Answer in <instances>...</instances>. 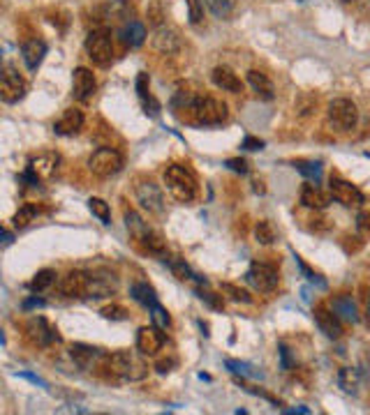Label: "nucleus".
<instances>
[{"mask_svg": "<svg viewBox=\"0 0 370 415\" xmlns=\"http://www.w3.org/2000/svg\"><path fill=\"white\" fill-rule=\"evenodd\" d=\"M171 109L181 120L197 124V127H211L227 120V104L218 102L213 97H197L193 93H178L171 100Z\"/></svg>", "mask_w": 370, "mask_h": 415, "instance_id": "obj_1", "label": "nucleus"}, {"mask_svg": "<svg viewBox=\"0 0 370 415\" xmlns=\"http://www.w3.org/2000/svg\"><path fill=\"white\" fill-rule=\"evenodd\" d=\"M164 185H167V192L181 203H190V201L197 199V192H200V185H197L195 173L190 169H185L181 164H171L164 171Z\"/></svg>", "mask_w": 370, "mask_h": 415, "instance_id": "obj_2", "label": "nucleus"}, {"mask_svg": "<svg viewBox=\"0 0 370 415\" xmlns=\"http://www.w3.org/2000/svg\"><path fill=\"white\" fill-rule=\"evenodd\" d=\"M105 369L121 380H141L148 374V367L130 351H118L112 353V356H105Z\"/></svg>", "mask_w": 370, "mask_h": 415, "instance_id": "obj_3", "label": "nucleus"}, {"mask_svg": "<svg viewBox=\"0 0 370 415\" xmlns=\"http://www.w3.org/2000/svg\"><path fill=\"white\" fill-rule=\"evenodd\" d=\"M125 224H127V231L132 233V238L139 242L148 254H153V256L167 254V242H164V238L155 231V228H150L136 212H132V210L125 212Z\"/></svg>", "mask_w": 370, "mask_h": 415, "instance_id": "obj_4", "label": "nucleus"}, {"mask_svg": "<svg viewBox=\"0 0 370 415\" xmlns=\"http://www.w3.org/2000/svg\"><path fill=\"white\" fill-rule=\"evenodd\" d=\"M86 53L98 67H107L109 62L114 60V42H112V33L100 28V30H93L86 39Z\"/></svg>", "mask_w": 370, "mask_h": 415, "instance_id": "obj_5", "label": "nucleus"}, {"mask_svg": "<svg viewBox=\"0 0 370 415\" xmlns=\"http://www.w3.org/2000/svg\"><path fill=\"white\" fill-rule=\"evenodd\" d=\"M26 93H28V83L19 74V69L5 65L3 76H0V100L5 104H17L24 100Z\"/></svg>", "mask_w": 370, "mask_h": 415, "instance_id": "obj_6", "label": "nucleus"}, {"mask_svg": "<svg viewBox=\"0 0 370 415\" xmlns=\"http://www.w3.org/2000/svg\"><path fill=\"white\" fill-rule=\"evenodd\" d=\"M123 169V155L114 148H100L95 150L88 159V171L98 178H112Z\"/></svg>", "mask_w": 370, "mask_h": 415, "instance_id": "obj_7", "label": "nucleus"}, {"mask_svg": "<svg viewBox=\"0 0 370 415\" xmlns=\"http://www.w3.org/2000/svg\"><path fill=\"white\" fill-rule=\"evenodd\" d=\"M88 282H86V297H93V300H100V297H109L118 290V277H116L112 270L107 268H98L93 273H86Z\"/></svg>", "mask_w": 370, "mask_h": 415, "instance_id": "obj_8", "label": "nucleus"}, {"mask_svg": "<svg viewBox=\"0 0 370 415\" xmlns=\"http://www.w3.org/2000/svg\"><path fill=\"white\" fill-rule=\"evenodd\" d=\"M58 164H60V157L56 152H42V155L30 159L28 169H26L21 180L24 183H30V185H39V180L53 178V173L58 171Z\"/></svg>", "mask_w": 370, "mask_h": 415, "instance_id": "obj_9", "label": "nucleus"}, {"mask_svg": "<svg viewBox=\"0 0 370 415\" xmlns=\"http://www.w3.org/2000/svg\"><path fill=\"white\" fill-rule=\"evenodd\" d=\"M356 120H359V109L352 100H333L328 104V122L333 124L335 129L340 131H347V129H354L356 127Z\"/></svg>", "mask_w": 370, "mask_h": 415, "instance_id": "obj_10", "label": "nucleus"}, {"mask_svg": "<svg viewBox=\"0 0 370 415\" xmlns=\"http://www.w3.org/2000/svg\"><path fill=\"white\" fill-rule=\"evenodd\" d=\"M245 282L259 293H271V290H276L280 277L278 270L269 266V263H252L250 270L245 273Z\"/></svg>", "mask_w": 370, "mask_h": 415, "instance_id": "obj_11", "label": "nucleus"}, {"mask_svg": "<svg viewBox=\"0 0 370 415\" xmlns=\"http://www.w3.org/2000/svg\"><path fill=\"white\" fill-rule=\"evenodd\" d=\"M328 192H331L333 201H338V203L345 208H359L363 203V194L359 187L347 183V180H342V178H331Z\"/></svg>", "mask_w": 370, "mask_h": 415, "instance_id": "obj_12", "label": "nucleus"}, {"mask_svg": "<svg viewBox=\"0 0 370 415\" xmlns=\"http://www.w3.org/2000/svg\"><path fill=\"white\" fill-rule=\"evenodd\" d=\"M164 342H167V337H164L162 328H157V325H143L136 332V349L143 356H155L164 346Z\"/></svg>", "mask_w": 370, "mask_h": 415, "instance_id": "obj_13", "label": "nucleus"}, {"mask_svg": "<svg viewBox=\"0 0 370 415\" xmlns=\"http://www.w3.org/2000/svg\"><path fill=\"white\" fill-rule=\"evenodd\" d=\"M28 337L33 339V344L42 346V349H46V346H53V344H60L58 330L53 328V325H49V321L42 318V316L33 318V321L28 323Z\"/></svg>", "mask_w": 370, "mask_h": 415, "instance_id": "obj_14", "label": "nucleus"}, {"mask_svg": "<svg viewBox=\"0 0 370 415\" xmlns=\"http://www.w3.org/2000/svg\"><path fill=\"white\" fill-rule=\"evenodd\" d=\"M98 90V81H95V74L88 67H77L72 76V95L77 97L79 102H88Z\"/></svg>", "mask_w": 370, "mask_h": 415, "instance_id": "obj_15", "label": "nucleus"}, {"mask_svg": "<svg viewBox=\"0 0 370 415\" xmlns=\"http://www.w3.org/2000/svg\"><path fill=\"white\" fill-rule=\"evenodd\" d=\"M136 201H139L141 208H146L148 212L160 214L164 210L162 190L155 183H141V185H136Z\"/></svg>", "mask_w": 370, "mask_h": 415, "instance_id": "obj_16", "label": "nucleus"}, {"mask_svg": "<svg viewBox=\"0 0 370 415\" xmlns=\"http://www.w3.org/2000/svg\"><path fill=\"white\" fill-rule=\"evenodd\" d=\"M102 19H107L109 24H127L134 17V10L130 5V0H107L100 7Z\"/></svg>", "mask_w": 370, "mask_h": 415, "instance_id": "obj_17", "label": "nucleus"}, {"mask_svg": "<svg viewBox=\"0 0 370 415\" xmlns=\"http://www.w3.org/2000/svg\"><path fill=\"white\" fill-rule=\"evenodd\" d=\"M86 282H88L86 273L72 270V273H67L63 279L58 282V290L63 297H86Z\"/></svg>", "mask_w": 370, "mask_h": 415, "instance_id": "obj_18", "label": "nucleus"}, {"mask_svg": "<svg viewBox=\"0 0 370 415\" xmlns=\"http://www.w3.org/2000/svg\"><path fill=\"white\" fill-rule=\"evenodd\" d=\"M315 321H317L319 330L324 332L328 339H340L342 337V323L340 316L333 309L326 307H315Z\"/></svg>", "mask_w": 370, "mask_h": 415, "instance_id": "obj_19", "label": "nucleus"}, {"mask_svg": "<svg viewBox=\"0 0 370 415\" xmlns=\"http://www.w3.org/2000/svg\"><path fill=\"white\" fill-rule=\"evenodd\" d=\"M81 127H84V113H81L79 109H65L63 116H60L58 120H56V124H53L56 134H60V136H74V134H79Z\"/></svg>", "mask_w": 370, "mask_h": 415, "instance_id": "obj_20", "label": "nucleus"}, {"mask_svg": "<svg viewBox=\"0 0 370 415\" xmlns=\"http://www.w3.org/2000/svg\"><path fill=\"white\" fill-rule=\"evenodd\" d=\"M211 79H213V83L220 90H224V93H234V95H238L243 90V83H241V79L234 74V69L231 67H227V65H220V67H215L213 69V74H211Z\"/></svg>", "mask_w": 370, "mask_h": 415, "instance_id": "obj_21", "label": "nucleus"}, {"mask_svg": "<svg viewBox=\"0 0 370 415\" xmlns=\"http://www.w3.org/2000/svg\"><path fill=\"white\" fill-rule=\"evenodd\" d=\"M153 46L157 48L160 53L164 55H171L181 48V37H178L176 30H171L167 26H160L157 30L153 33Z\"/></svg>", "mask_w": 370, "mask_h": 415, "instance_id": "obj_22", "label": "nucleus"}, {"mask_svg": "<svg viewBox=\"0 0 370 415\" xmlns=\"http://www.w3.org/2000/svg\"><path fill=\"white\" fill-rule=\"evenodd\" d=\"M118 37H121V42H123L125 46H130V48H139V46L143 44V42H146V28H143L141 21L132 19V21H127V24L121 26Z\"/></svg>", "mask_w": 370, "mask_h": 415, "instance_id": "obj_23", "label": "nucleus"}, {"mask_svg": "<svg viewBox=\"0 0 370 415\" xmlns=\"http://www.w3.org/2000/svg\"><path fill=\"white\" fill-rule=\"evenodd\" d=\"M70 358L74 360V365L81 367V369H88L98 358H105V353L95 346H86V344H74L70 349Z\"/></svg>", "mask_w": 370, "mask_h": 415, "instance_id": "obj_24", "label": "nucleus"}, {"mask_svg": "<svg viewBox=\"0 0 370 415\" xmlns=\"http://www.w3.org/2000/svg\"><path fill=\"white\" fill-rule=\"evenodd\" d=\"M21 55H24V62L28 69H37L42 65L44 55H46V44L42 39H30L26 42L24 48H21Z\"/></svg>", "mask_w": 370, "mask_h": 415, "instance_id": "obj_25", "label": "nucleus"}, {"mask_svg": "<svg viewBox=\"0 0 370 415\" xmlns=\"http://www.w3.org/2000/svg\"><path fill=\"white\" fill-rule=\"evenodd\" d=\"M148 83H150V79H148L146 72H141L139 76H136V95H139V100L143 104V109H146V113L157 116V113H160V102H157L155 97L150 95Z\"/></svg>", "mask_w": 370, "mask_h": 415, "instance_id": "obj_26", "label": "nucleus"}, {"mask_svg": "<svg viewBox=\"0 0 370 415\" xmlns=\"http://www.w3.org/2000/svg\"><path fill=\"white\" fill-rule=\"evenodd\" d=\"M301 203L306 208H312V210H324L328 205V196L317 185L308 183V185H303V190H301Z\"/></svg>", "mask_w": 370, "mask_h": 415, "instance_id": "obj_27", "label": "nucleus"}, {"mask_svg": "<svg viewBox=\"0 0 370 415\" xmlns=\"http://www.w3.org/2000/svg\"><path fill=\"white\" fill-rule=\"evenodd\" d=\"M248 83L252 86V90L257 93V97L259 100H273L276 97V90H273V83L269 81V76L266 74H262V72H257V69H250L248 72Z\"/></svg>", "mask_w": 370, "mask_h": 415, "instance_id": "obj_28", "label": "nucleus"}, {"mask_svg": "<svg viewBox=\"0 0 370 415\" xmlns=\"http://www.w3.org/2000/svg\"><path fill=\"white\" fill-rule=\"evenodd\" d=\"M331 309H333L340 318H345V321H349V323H356V321H359V314H356V307H354V302H352V297H349V295H338V297H333Z\"/></svg>", "mask_w": 370, "mask_h": 415, "instance_id": "obj_29", "label": "nucleus"}, {"mask_svg": "<svg viewBox=\"0 0 370 415\" xmlns=\"http://www.w3.org/2000/svg\"><path fill=\"white\" fill-rule=\"evenodd\" d=\"M130 293H132V297L139 304H143V307H150V304L157 302V295H155V288L148 286V284H134L132 288H130Z\"/></svg>", "mask_w": 370, "mask_h": 415, "instance_id": "obj_30", "label": "nucleus"}, {"mask_svg": "<svg viewBox=\"0 0 370 415\" xmlns=\"http://www.w3.org/2000/svg\"><path fill=\"white\" fill-rule=\"evenodd\" d=\"M338 385L342 387L345 392H356V387H359V371L352 369V367H342L338 371Z\"/></svg>", "mask_w": 370, "mask_h": 415, "instance_id": "obj_31", "label": "nucleus"}, {"mask_svg": "<svg viewBox=\"0 0 370 415\" xmlns=\"http://www.w3.org/2000/svg\"><path fill=\"white\" fill-rule=\"evenodd\" d=\"M255 238L259 245H273L278 238V233L269 219H262V221H257V226H255Z\"/></svg>", "mask_w": 370, "mask_h": 415, "instance_id": "obj_32", "label": "nucleus"}, {"mask_svg": "<svg viewBox=\"0 0 370 415\" xmlns=\"http://www.w3.org/2000/svg\"><path fill=\"white\" fill-rule=\"evenodd\" d=\"M88 210H91L102 224H112V208H109L107 201H102L98 196L88 199Z\"/></svg>", "mask_w": 370, "mask_h": 415, "instance_id": "obj_33", "label": "nucleus"}, {"mask_svg": "<svg viewBox=\"0 0 370 415\" xmlns=\"http://www.w3.org/2000/svg\"><path fill=\"white\" fill-rule=\"evenodd\" d=\"M53 282H56V273H53V270H39V273L33 277V282L28 284V286H30L33 293H44Z\"/></svg>", "mask_w": 370, "mask_h": 415, "instance_id": "obj_34", "label": "nucleus"}, {"mask_svg": "<svg viewBox=\"0 0 370 415\" xmlns=\"http://www.w3.org/2000/svg\"><path fill=\"white\" fill-rule=\"evenodd\" d=\"M236 3L238 0H206L209 10L213 12V17L218 19H229L231 12L236 10Z\"/></svg>", "mask_w": 370, "mask_h": 415, "instance_id": "obj_35", "label": "nucleus"}, {"mask_svg": "<svg viewBox=\"0 0 370 415\" xmlns=\"http://www.w3.org/2000/svg\"><path fill=\"white\" fill-rule=\"evenodd\" d=\"M35 217H37V208L33 203H26V205L19 208V212L15 214V219H12V221H15L17 228H26Z\"/></svg>", "mask_w": 370, "mask_h": 415, "instance_id": "obj_36", "label": "nucleus"}, {"mask_svg": "<svg viewBox=\"0 0 370 415\" xmlns=\"http://www.w3.org/2000/svg\"><path fill=\"white\" fill-rule=\"evenodd\" d=\"M294 166H297L299 173H303L306 178L315 180V183H319L321 180V164L319 162H297Z\"/></svg>", "mask_w": 370, "mask_h": 415, "instance_id": "obj_37", "label": "nucleus"}, {"mask_svg": "<svg viewBox=\"0 0 370 415\" xmlns=\"http://www.w3.org/2000/svg\"><path fill=\"white\" fill-rule=\"evenodd\" d=\"M220 290L224 295H229L234 302H252V297L248 290H243L241 286H236V284H222Z\"/></svg>", "mask_w": 370, "mask_h": 415, "instance_id": "obj_38", "label": "nucleus"}, {"mask_svg": "<svg viewBox=\"0 0 370 415\" xmlns=\"http://www.w3.org/2000/svg\"><path fill=\"white\" fill-rule=\"evenodd\" d=\"M148 309H150V318H153V323L157 325V328H169L171 318H169V314H167V309H164L160 302L150 304Z\"/></svg>", "mask_w": 370, "mask_h": 415, "instance_id": "obj_39", "label": "nucleus"}, {"mask_svg": "<svg viewBox=\"0 0 370 415\" xmlns=\"http://www.w3.org/2000/svg\"><path fill=\"white\" fill-rule=\"evenodd\" d=\"M100 314L105 318H109V321H127L130 318L127 309L121 307V304H107V307H102Z\"/></svg>", "mask_w": 370, "mask_h": 415, "instance_id": "obj_40", "label": "nucleus"}, {"mask_svg": "<svg viewBox=\"0 0 370 415\" xmlns=\"http://www.w3.org/2000/svg\"><path fill=\"white\" fill-rule=\"evenodd\" d=\"M185 3H188V19H190V24H193V26L202 24V19H204V5H202V0H185Z\"/></svg>", "mask_w": 370, "mask_h": 415, "instance_id": "obj_41", "label": "nucleus"}, {"mask_svg": "<svg viewBox=\"0 0 370 415\" xmlns=\"http://www.w3.org/2000/svg\"><path fill=\"white\" fill-rule=\"evenodd\" d=\"M169 268H171V273H174V275L178 277V279H181V282H185V279H195L193 270H190L188 266H185L183 261H178V259L169 261Z\"/></svg>", "mask_w": 370, "mask_h": 415, "instance_id": "obj_42", "label": "nucleus"}, {"mask_svg": "<svg viewBox=\"0 0 370 415\" xmlns=\"http://www.w3.org/2000/svg\"><path fill=\"white\" fill-rule=\"evenodd\" d=\"M197 295H200V300H204L206 304H211L213 309H222V307H224L222 295H215V293H211V290H204V288H197Z\"/></svg>", "mask_w": 370, "mask_h": 415, "instance_id": "obj_43", "label": "nucleus"}, {"mask_svg": "<svg viewBox=\"0 0 370 415\" xmlns=\"http://www.w3.org/2000/svg\"><path fill=\"white\" fill-rule=\"evenodd\" d=\"M356 228H359L366 238H370V212L368 210L359 212V217H356Z\"/></svg>", "mask_w": 370, "mask_h": 415, "instance_id": "obj_44", "label": "nucleus"}, {"mask_svg": "<svg viewBox=\"0 0 370 415\" xmlns=\"http://www.w3.org/2000/svg\"><path fill=\"white\" fill-rule=\"evenodd\" d=\"M297 263H299V266H301V270H303V275L308 277V282H312V284H317V286H321V288H324V286H326V282H324V279H319V275H315V273H312V270H310V268H308V266H306V263H303V261H301V259H299V256H297Z\"/></svg>", "mask_w": 370, "mask_h": 415, "instance_id": "obj_45", "label": "nucleus"}, {"mask_svg": "<svg viewBox=\"0 0 370 415\" xmlns=\"http://www.w3.org/2000/svg\"><path fill=\"white\" fill-rule=\"evenodd\" d=\"M227 367L234 374H241V376H255V371H250V367L245 365V362H236V360H229Z\"/></svg>", "mask_w": 370, "mask_h": 415, "instance_id": "obj_46", "label": "nucleus"}, {"mask_svg": "<svg viewBox=\"0 0 370 415\" xmlns=\"http://www.w3.org/2000/svg\"><path fill=\"white\" fill-rule=\"evenodd\" d=\"M224 166L231 169L234 173H248V162H245V159H227Z\"/></svg>", "mask_w": 370, "mask_h": 415, "instance_id": "obj_47", "label": "nucleus"}, {"mask_svg": "<svg viewBox=\"0 0 370 415\" xmlns=\"http://www.w3.org/2000/svg\"><path fill=\"white\" fill-rule=\"evenodd\" d=\"M243 390L245 392H250V394H257V397H264V399H269L271 404H276V406H280V401L276 399V397H271L269 392H264V390H259V387H255V385H243Z\"/></svg>", "mask_w": 370, "mask_h": 415, "instance_id": "obj_48", "label": "nucleus"}, {"mask_svg": "<svg viewBox=\"0 0 370 415\" xmlns=\"http://www.w3.org/2000/svg\"><path fill=\"white\" fill-rule=\"evenodd\" d=\"M243 148L245 150H262L264 141H262V138H257V136H245L243 138Z\"/></svg>", "mask_w": 370, "mask_h": 415, "instance_id": "obj_49", "label": "nucleus"}, {"mask_svg": "<svg viewBox=\"0 0 370 415\" xmlns=\"http://www.w3.org/2000/svg\"><path fill=\"white\" fill-rule=\"evenodd\" d=\"M174 365H176V360H160V362L155 365V369L160 374H167V371H171V367Z\"/></svg>", "mask_w": 370, "mask_h": 415, "instance_id": "obj_50", "label": "nucleus"}, {"mask_svg": "<svg viewBox=\"0 0 370 415\" xmlns=\"http://www.w3.org/2000/svg\"><path fill=\"white\" fill-rule=\"evenodd\" d=\"M280 358H283V369H290V367H292V358H290V351H287L285 344L280 346Z\"/></svg>", "mask_w": 370, "mask_h": 415, "instance_id": "obj_51", "label": "nucleus"}, {"mask_svg": "<svg viewBox=\"0 0 370 415\" xmlns=\"http://www.w3.org/2000/svg\"><path fill=\"white\" fill-rule=\"evenodd\" d=\"M30 307H44V300H39V297H37V300H26L24 309H30Z\"/></svg>", "mask_w": 370, "mask_h": 415, "instance_id": "obj_52", "label": "nucleus"}, {"mask_svg": "<svg viewBox=\"0 0 370 415\" xmlns=\"http://www.w3.org/2000/svg\"><path fill=\"white\" fill-rule=\"evenodd\" d=\"M366 323H368V328H370V293L366 295Z\"/></svg>", "mask_w": 370, "mask_h": 415, "instance_id": "obj_53", "label": "nucleus"}, {"mask_svg": "<svg viewBox=\"0 0 370 415\" xmlns=\"http://www.w3.org/2000/svg\"><path fill=\"white\" fill-rule=\"evenodd\" d=\"M3 238H5V245H10V242H12V233H10V231H5Z\"/></svg>", "mask_w": 370, "mask_h": 415, "instance_id": "obj_54", "label": "nucleus"}, {"mask_svg": "<svg viewBox=\"0 0 370 415\" xmlns=\"http://www.w3.org/2000/svg\"><path fill=\"white\" fill-rule=\"evenodd\" d=\"M342 3H352V0H342Z\"/></svg>", "mask_w": 370, "mask_h": 415, "instance_id": "obj_55", "label": "nucleus"}]
</instances>
